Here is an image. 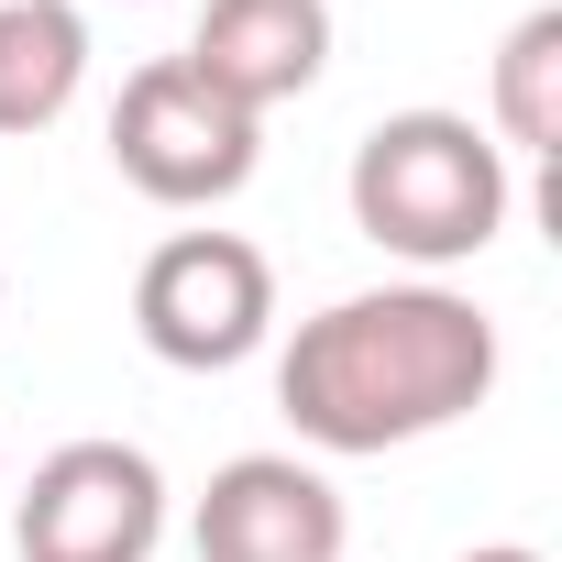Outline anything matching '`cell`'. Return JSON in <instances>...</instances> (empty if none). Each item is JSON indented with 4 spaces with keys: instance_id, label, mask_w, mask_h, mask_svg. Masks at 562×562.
I'll list each match as a JSON object with an SVG mask.
<instances>
[{
    "instance_id": "1",
    "label": "cell",
    "mask_w": 562,
    "mask_h": 562,
    "mask_svg": "<svg viewBox=\"0 0 562 562\" xmlns=\"http://www.w3.org/2000/svg\"><path fill=\"white\" fill-rule=\"evenodd\" d=\"M496 321L463 288H364L299 321L276 353V408L310 452H408L496 397Z\"/></svg>"
},
{
    "instance_id": "2",
    "label": "cell",
    "mask_w": 562,
    "mask_h": 562,
    "mask_svg": "<svg viewBox=\"0 0 562 562\" xmlns=\"http://www.w3.org/2000/svg\"><path fill=\"white\" fill-rule=\"evenodd\" d=\"M342 199H353V232L375 254H397V265H474L507 232L518 177H507L485 122H463V111H386L353 144Z\"/></svg>"
},
{
    "instance_id": "3",
    "label": "cell",
    "mask_w": 562,
    "mask_h": 562,
    "mask_svg": "<svg viewBox=\"0 0 562 562\" xmlns=\"http://www.w3.org/2000/svg\"><path fill=\"white\" fill-rule=\"evenodd\" d=\"M254 155H265V122L232 111L188 56L133 67L122 100H111V166H122L155 210H221V199L254 177Z\"/></svg>"
},
{
    "instance_id": "4",
    "label": "cell",
    "mask_w": 562,
    "mask_h": 562,
    "mask_svg": "<svg viewBox=\"0 0 562 562\" xmlns=\"http://www.w3.org/2000/svg\"><path fill=\"white\" fill-rule=\"evenodd\" d=\"M133 331L177 375H232L276 331V265L243 232H166L133 276Z\"/></svg>"
},
{
    "instance_id": "5",
    "label": "cell",
    "mask_w": 562,
    "mask_h": 562,
    "mask_svg": "<svg viewBox=\"0 0 562 562\" xmlns=\"http://www.w3.org/2000/svg\"><path fill=\"white\" fill-rule=\"evenodd\" d=\"M155 540H166V474L133 441H67L12 496L23 562H155Z\"/></svg>"
},
{
    "instance_id": "6",
    "label": "cell",
    "mask_w": 562,
    "mask_h": 562,
    "mask_svg": "<svg viewBox=\"0 0 562 562\" xmlns=\"http://www.w3.org/2000/svg\"><path fill=\"white\" fill-rule=\"evenodd\" d=\"M342 496L299 452H232L188 518L199 562H342Z\"/></svg>"
},
{
    "instance_id": "7",
    "label": "cell",
    "mask_w": 562,
    "mask_h": 562,
    "mask_svg": "<svg viewBox=\"0 0 562 562\" xmlns=\"http://www.w3.org/2000/svg\"><path fill=\"white\" fill-rule=\"evenodd\" d=\"M188 67L232 100V111H288L321 89L331 67V0H210L199 34H188Z\"/></svg>"
},
{
    "instance_id": "8",
    "label": "cell",
    "mask_w": 562,
    "mask_h": 562,
    "mask_svg": "<svg viewBox=\"0 0 562 562\" xmlns=\"http://www.w3.org/2000/svg\"><path fill=\"white\" fill-rule=\"evenodd\" d=\"M89 89V23L78 0H0V144H34Z\"/></svg>"
},
{
    "instance_id": "9",
    "label": "cell",
    "mask_w": 562,
    "mask_h": 562,
    "mask_svg": "<svg viewBox=\"0 0 562 562\" xmlns=\"http://www.w3.org/2000/svg\"><path fill=\"white\" fill-rule=\"evenodd\" d=\"M485 133L496 155H562V12H529L496 45V89H485Z\"/></svg>"
},
{
    "instance_id": "10",
    "label": "cell",
    "mask_w": 562,
    "mask_h": 562,
    "mask_svg": "<svg viewBox=\"0 0 562 562\" xmlns=\"http://www.w3.org/2000/svg\"><path fill=\"white\" fill-rule=\"evenodd\" d=\"M463 562H540L529 540H485V551H463Z\"/></svg>"
}]
</instances>
